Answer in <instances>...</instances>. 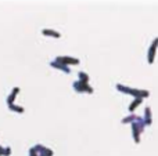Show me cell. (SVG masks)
Returning a JSON list of instances; mask_svg holds the SVG:
<instances>
[{
  "label": "cell",
  "mask_w": 158,
  "mask_h": 156,
  "mask_svg": "<svg viewBox=\"0 0 158 156\" xmlns=\"http://www.w3.org/2000/svg\"><path fill=\"white\" fill-rule=\"evenodd\" d=\"M29 155H31V156H38V151L35 149V148H31V151H29Z\"/></svg>",
  "instance_id": "cell-13"
},
{
  "label": "cell",
  "mask_w": 158,
  "mask_h": 156,
  "mask_svg": "<svg viewBox=\"0 0 158 156\" xmlns=\"http://www.w3.org/2000/svg\"><path fill=\"white\" fill-rule=\"evenodd\" d=\"M74 88H75L76 91H86V93H93V88L89 86L88 83H82V81H75L74 83Z\"/></svg>",
  "instance_id": "cell-2"
},
{
  "label": "cell",
  "mask_w": 158,
  "mask_h": 156,
  "mask_svg": "<svg viewBox=\"0 0 158 156\" xmlns=\"http://www.w3.org/2000/svg\"><path fill=\"white\" fill-rule=\"evenodd\" d=\"M78 76H79V79H81L79 81H82V83H88L89 81V75L88 73H85V72H79Z\"/></svg>",
  "instance_id": "cell-9"
},
{
  "label": "cell",
  "mask_w": 158,
  "mask_h": 156,
  "mask_svg": "<svg viewBox=\"0 0 158 156\" xmlns=\"http://www.w3.org/2000/svg\"><path fill=\"white\" fill-rule=\"evenodd\" d=\"M157 44H158V39H155L151 44V49L148 51V62H152V60H154V51L157 49Z\"/></svg>",
  "instance_id": "cell-4"
},
{
  "label": "cell",
  "mask_w": 158,
  "mask_h": 156,
  "mask_svg": "<svg viewBox=\"0 0 158 156\" xmlns=\"http://www.w3.org/2000/svg\"><path fill=\"white\" fill-rule=\"evenodd\" d=\"M42 33H43V35H47V36H51V38H60V36H61L58 32L53 31V29H43Z\"/></svg>",
  "instance_id": "cell-5"
},
{
  "label": "cell",
  "mask_w": 158,
  "mask_h": 156,
  "mask_svg": "<svg viewBox=\"0 0 158 156\" xmlns=\"http://www.w3.org/2000/svg\"><path fill=\"white\" fill-rule=\"evenodd\" d=\"M8 108H10L11 111H14V112H18V113H22V112H24V108H22V106L15 105V104H13V105H8Z\"/></svg>",
  "instance_id": "cell-10"
},
{
  "label": "cell",
  "mask_w": 158,
  "mask_h": 156,
  "mask_svg": "<svg viewBox=\"0 0 158 156\" xmlns=\"http://www.w3.org/2000/svg\"><path fill=\"white\" fill-rule=\"evenodd\" d=\"M10 153H11V148H10V146H6V148H4V152H3V156H8Z\"/></svg>",
  "instance_id": "cell-12"
},
{
  "label": "cell",
  "mask_w": 158,
  "mask_h": 156,
  "mask_svg": "<svg viewBox=\"0 0 158 156\" xmlns=\"http://www.w3.org/2000/svg\"><path fill=\"white\" fill-rule=\"evenodd\" d=\"M18 93H19V87H14L13 91L10 93V95L7 97V105H13L14 100H15V97H17V94Z\"/></svg>",
  "instance_id": "cell-3"
},
{
  "label": "cell",
  "mask_w": 158,
  "mask_h": 156,
  "mask_svg": "<svg viewBox=\"0 0 158 156\" xmlns=\"http://www.w3.org/2000/svg\"><path fill=\"white\" fill-rule=\"evenodd\" d=\"M51 66H54V68L61 69V70H64V72H67V73H70V72H71V69L68 68V66H65V65H63V64H58V62H56V61H53V62H51Z\"/></svg>",
  "instance_id": "cell-6"
},
{
  "label": "cell",
  "mask_w": 158,
  "mask_h": 156,
  "mask_svg": "<svg viewBox=\"0 0 158 156\" xmlns=\"http://www.w3.org/2000/svg\"><path fill=\"white\" fill-rule=\"evenodd\" d=\"M140 102H141V98H136V100H135L132 104H130V106H129V112H133V109L139 105Z\"/></svg>",
  "instance_id": "cell-11"
},
{
  "label": "cell",
  "mask_w": 158,
  "mask_h": 156,
  "mask_svg": "<svg viewBox=\"0 0 158 156\" xmlns=\"http://www.w3.org/2000/svg\"><path fill=\"white\" fill-rule=\"evenodd\" d=\"M144 119H146V122H144V125H150V122H151V115H150V108H146V111H144Z\"/></svg>",
  "instance_id": "cell-8"
},
{
  "label": "cell",
  "mask_w": 158,
  "mask_h": 156,
  "mask_svg": "<svg viewBox=\"0 0 158 156\" xmlns=\"http://www.w3.org/2000/svg\"><path fill=\"white\" fill-rule=\"evenodd\" d=\"M140 118H137V116H136V115H129V116H128V118H124L122 119V123H129V122H135V120H139Z\"/></svg>",
  "instance_id": "cell-7"
},
{
  "label": "cell",
  "mask_w": 158,
  "mask_h": 156,
  "mask_svg": "<svg viewBox=\"0 0 158 156\" xmlns=\"http://www.w3.org/2000/svg\"><path fill=\"white\" fill-rule=\"evenodd\" d=\"M56 62L63 64V65H65V66H68V65H75V64H79V60L72 58V57H57V58H56Z\"/></svg>",
  "instance_id": "cell-1"
}]
</instances>
